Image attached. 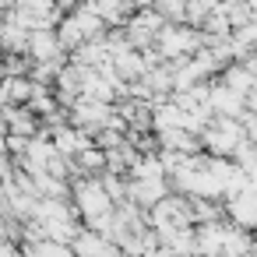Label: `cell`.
<instances>
[{"mask_svg":"<svg viewBox=\"0 0 257 257\" xmlns=\"http://www.w3.org/2000/svg\"><path fill=\"white\" fill-rule=\"evenodd\" d=\"M113 239L109 236H99V232H78L74 236V253L78 257H113Z\"/></svg>","mask_w":257,"mask_h":257,"instance_id":"1","label":"cell"}]
</instances>
